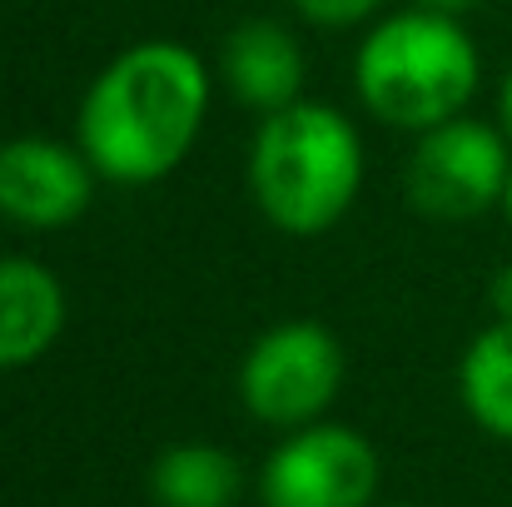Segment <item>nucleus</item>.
<instances>
[{
	"label": "nucleus",
	"mask_w": 512,
	"mask_h": 507,
	"mask_svg": "<svg viewBox=\"0 0 512 507\" xmlns=\"http://www.w3.org/2000/svg\"><path fill=\"white\" fill-rule=\"evenodd\" d=\"M249 189L284 234H324L363 189V140L334 105L294 100L264 115L249 145Z\"/></svg>",
	"instance_id": "f03ea898"
},
{
	"label": "nucleus",
	"mask_w": 512,
	"mask_h": 507,
	"mask_svg": "<svg viewBox=\"0 0 512 507\" xmlns=\"http://www.w3.org/2000/svg\"><path fill=\"white\" fill-rule=\"evenodd\" d=\"M224 85L239 105L249 110H284L304 90V50L279 20H244L229 30L224 55H219Z\"/></svg>",
	"instance_id": "6e6552de"
},
{
	"label": "nucleus",
	"mask_w": 512,
	"mask_h": 507,
	"mask_svg": "<svg viewBox=\"0 0 512 507\" xmlns=\"http://www.w3.org/2000/svg\"><path fill=\"white\" fill-rule=\"evenodd\" d=\"M378 5H383V0H294V10H299V15H309L314 25H334V30L368 20Z\"/></svg>",
	"instance_id": "f8f14e48"
},
{
	"label": "nucleus",
	"mask_w": 512,
	"mask_h": 507,
	"mask_svg": "<svg viewBox=\"0 0 512 507\" xmlns=\"http://www.w3.org/2000/svg\"><path fill=\"white\" fill-rule=\"evenodd\" d=\"M418 5H423V10H438V15H458V20H463V15H468V10H473L478 0H418Z\"/></svg>",
	"instance_id": "2eb2a0df"
},
{
	"label": "nucleus",
	"mask_w": 512,
	"mask_h": 507,
	"mask_svg": "<svg viewBox=\"0 0 512 507\" xmlns=\"http://www.w3.org/2000/svg\"><path fill=\"white\" fill-rule=\"evenodd\" d=\"M378 493V453L348 423L294 428L259 468L264 507H368Z\"/></svg>",
	"instance_id": "423d86ee"
},
{
	"label": "nucleus",
	"mask_w": 512,
	"mask_h": 507,
	"mask_svg": "<svg viewBox=\"0 0 512 507\" xmlns=\"http://www.w3.org/2000/svg\"><path fill=\"white\" fill-rule=\"evenodd\" d=\"M393 507H418V503H393Z\"/></svg>",
	"instance_id": "f3484780"
},
{
	"label": "nucleus",
	"mask_w": 512,
	"mask_h": 507,
	"mask_svg": "<svg viewBox=\"0 0 512 507\" xmlns=\"http://www.w3.org/2000/svg\"><path fill=\"white\" fill-rule=\"evenodd\" d=\"M155 507H234L244 498V468L214 443H174L150 468Z\"/></svg>",
	"instance_id": "9d476101"
},
{
	"label": "nucleus",
	"mask_w": 512,
	"mask_h": 507,
	"mask_svg": "<svg viewBox=\"0 0 512 507\" xmlns=\"http://www.w3.org/2000/svg\"><path fill=\"white\" fill-rule=\"evenodd\" d=\"M343 383V348L314 319H284L239 363V398L269 428H309L329 413Z\"/></svg>",
	"instance_id": "20e7f679"
},
{
	"label": "nucleus",
	"mask_w": 512,
	"mask_h": 507,
	"mask_svg": "<svg viewBox=\"0 0 512 507\" xmlns=\"http://www.w3.org/2000/svg\"><path fill=\"white\" fill-rule=\"evenodd\" d=\"M498 209H503V219L512 224V174H508V189H503V204H498Z\"/></svg>",
	"instance_id": "dca6fc26"
},
{
	"label": "nucleus",
	"mask_w": 512,
	"mask_h": 507,
	"mask_svg": "<svg viewBox=\"0 0 512 507\" xmlns=\"http://www.w3.org/2000/svg\"><path fill=\"white\" fill-rule=\"evenodd\" d=\"M209 115V70L179 40L120 50L85 90L75 145L100 179L155 184L184 165Z\"/></svg>",
	"instance_id": "f257e3e1"
},
{
	"label": "nucleus",
	"mask_w": 512,
	"mask_h": 507,
	"mask_svg": "<svg viewBox=\"0 0 512 507\" xmlns=\"http://www.w3.org/2000/svg\"><path fill=\"white\" fill-rule=\"evenodd\" d=\"M498 130L512 140V70H508V80H503V90H498Z\"/></svg>",
	"instance_id": "4468645a"
},
{
	"label": "nucleus",
	"mask_w": 512,
	"mask_h": 507,
	"mask_svg": "<svg viewBox=\"0 0 512 507\" xmlns=\"http://www.w3.org/2000/svg\"><path fill=\"white\" fill-rule=\"evenodd\" d=\"M60 329H65L60 279L40 259L5 254L0 259V373L45 358Z\"/></svg>",
	"instance_id": "1a4fd4ad"
},
{
	"label": "nucleus",
	"mask_w": 512,
	"mask_h": 507,
	"mask_svg": "<svg viewBox=\"0 0 512 507\" xmlns=\"http://www.w3.org/2000/svg\"><path fill=\"white\" fill-rule=\"evenodd\" d=\"M478 70V45L463 20L423 5L378 20L353 55V85L368 115L413 135L458 120L478 90Z\"/></svg>",
	"instance_id": "7ed1b4c3"
},
{
	"label": "nucleus",
	"mask_w": 512,
	"mask_h": 507,
	"mask_svg": "<svg viewBox=\"0 0 512 507\" xmlns=\"http://www.w3.org/2000/svg\"><path fill=\"white\" fill-rule=\"evenodd\" d=\"M458 393L483 433L512 443V324H488L468 343L458 363Z\"/></svg>",
	"instance_id": "9b49d317"
},
{
	"label": "nucleus",
	"mask_w": 512,
	"mask_h": 507,
	"mask_svg": "<svg viewBox=\"0 0 512 507\" xmlns=\"http://www.w3.org/2000/svg\"><path fill=\"white\" fill-rule=\"evenodd\" d=\"M488 304H493L498 324H512V264H503V269L493 274V284H488Z\"/></svg>",
	"instance_id": "ddd939ff"
},
{
	"label": "nucleus",
	"mask_w": 512,
	"mask_h": 507,
	"mask_svg": "<svg viewBox=\"0 0 512 507\" xmlns=\"http://www.w3.org/2000/svg\"><path fill=\"white\" fill-rule=\"evenodd\" d=\"M95 199V165L80 145L20 135L0 145V219L20 229H65Z\"/></svg>",
	"instance_id": "0eeeda50"
},
{
	"label": "nucleus",
	"mask_w": 512,
	"mask_h": 507,
	"mask_svg": "<svg viewBox=\"0 0 512 507\" xmlns=\"http://www.w3.org/2000/svg\"><path fill=\"white\" fill-rule=\"evenodd\" d=\"M512 174V140L483 120H443L418 135L408 160V199L428 219H478L503 204Z\"/></svg>",
	"instance_id": "39448f33"
}]
</instances>
